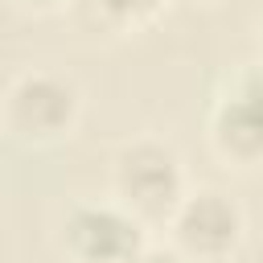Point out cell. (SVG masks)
Masks as SVG:
<instances>
[{"mask_svg":"<svg viewBox=\"0 0 263 263\" xmlns=\"http://www.w3.org/2000/svg\"><path fill=\"white\" fill-rule=\"evenodd\" d=\"M111 189L115 201L140 222L173 218L177 205L185 201V168L177 148L156 136H140L123 144L111 164Z\"/></svg>","mask_w":263,"mask_h":263,"instance_id":"1","label":"cell"},{"mask_svg":"<svg viewBox=\"0 0 263 263\" xmlns=\"http://www.w3.org/2000/svg\"><path fill=\"white\" fill-rule=\"evenodd\" d=\"M78 107H82L78 86L53 70H25L12 78L8 95H4L8 132L16 140H33V144H49V140L70 136Z\"/></svg>","mask_w":263,"mask_h":263,"instance_id":"2","label":"cell"},{"mask_svg":"<svg viewBox=\"0 0 263 263\" xmlns=\"http://www.w3.org/2000/svg\"><path fill=\"white\" fill-rule=\"evenodd\" d=\"M168 226H173V247L189 263H226L238 251L242 230H247L238 201L222 189L185 193V201L177 205Z\"/></svg>","mask_w":263,"mask_h":263,"instance_id":"3","label":"cell"},{"mask_svg":"<svg viewBox=\"0 0 263 263\" xmlns=\"http://www.w3.org/2000/svg\"><path fill=\"white\" fill-rule=\"evenodd\" d=\"M62 247L74 263H140V255L148 251L140 218L119 201L74 205L62 222Z\"/></svg>","mask_w":263,"mask_h":263,"instance_id":"4","label":"cell"},{"mask_svg":"<svg viewBox=\"0 0 263 263\" xmlns=\"http://www.w3.org/2000/svg\"><path fill=\"white\" fill-rule=\"evenodd\" d=\"M210 144L226 164L259 168L263 164V99L234 86L210 115Z\"/></svg>","mask_w":263,"mask_h":263,"instance_id":"5","label":"cell"},{"mask_svg":"<svg viewBox=\"0 0 263 263\" xmlns=\"http://www.w3.org/2000/svg\"><path fill=\"white\" fill-rule=\"evenodd\" d=\"M160 4L164 0H78V8L90 12L107 29H136V25L152 21Z\"/></svg>","mask_w":263,"mask_h":263,"instance_id":"6","label":"cell"},{"mask_svg":"<svg viewBox=\"0 0 263 263\" xmlns=\"http://www.w3.org/2000/svg\"><path fill=\"white\" fill-rule=\"evenodd\" d=\"M140 263H189L177 247H148L144 255H140Z\"/></svg>","mask_w":263,"mask_h":263,"instance_id":"7","label":"cell"},{"mask_svg":"<svg viewBox=\"0 0 263 263\" xmlns=\"http://www.w3.org/2000/svg\"><path fill=\"white\" fill-rule=\"evenodd\" d=\"M21 4H37V8H45V4H53V0H21Z\"/></svg>","mask_w":263,"mask_h":263,"instance_id":"8","label":"cell"},{"mask_svg":"<svg viewBox=\"0 0 263 263\" xmlns=\"http://www.w3.org/2000/svg\"><path fill=\"white\" fill-rule=\"evenodd\" d=\"M259 41H263V12H259Z\"/></svg>","mask_w":263,"mask_h":263,"instance_id":"9","label":"cell"}]
</instances>
